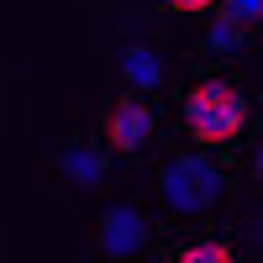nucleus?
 <instances>
[{"mask_svg": "<svg viewBox=\"0 0 263 263\" xmlns=\"http://www.w3.org/2000/svg\"><path fill=\"white\" fill-rule=\"evenodd\" d=\"M184 132L195 137V147H232L248 132V95L232 79H195L184 90Z\"/></svg>", "mask_w": 263, "mask_h": 263, "instance_id": "1", "label": "nucleus"}, {"mask_svg": "<svg viewBox=\"0 0 263 263\" xmlns=\"http://www.w3.org/2000/svg\"><path fill=\"white\" fill-rule=\"evenodd\" d=\"M158 200L174 216H184V221L211 216L227 200V174H221V163H216L211 153L184 147V153H174V158L158 168Z\"/></svg>", "mask_w": 263, "mask_h": 263, "instance_id": "2", "label": "nucleus"}, {"mask_svg": "<svg viewBox=\"0 0 263 263\" xmlns=\"http://www.w3.org/2000/svg\"><path fill=\"white\" fill-rule=\"evenodd\" d=\"M100 142L116 153V158H147L153 147H158V111H153L147 95H121L105 105L100 116Z\"/></svg>", "mask_w": 263, "mask_h": 263, "instance_id": "3", "label": "nucleus"}, {"mask_svg": "<svg viewBox=\"0 0 263 263\" xmlns=\"http://www.w3.org/2000/svg\"><path fill=\"white\" fill-rule=\"evenodd\" d=\"M153 242V221H147V211L137 200H111L100 211V221H95V253L105 263H132V258H142Z\"/></svg>", "mask_w": 263, "mask_h": 263, "instance_id": "4", "label": "nucleus"}, {"mask_svg": "<svg viewBox=\"0 0 263 263\" xmlns=\"http://www.w3.org/2000/svg\"><path fill=\"white\" fill-rule=\"evenodd\" d=\"M111 158L116 153L105 142H90V137H69L58 153H53V168L69 190H84V195H100L111 184Z\"/></svg>", "mask_w": 263, "mask_h": 263, "instance_id": "5", "label": "nucleus"}, {"mask_svg": "<svg viewBox=\"0 0 263 263\" xmlns=\"http://www.w3.org/2000/svg\"><path fill=\"white\" fill-rule=\"evenodd\" d=\"M116 74H121V84L132 95H158L163 79H168V63L153 42H126L121 58H116Z\"/></svg>", "mask_w": 263, "mask_h": 263, "instance_id": "6", "label": "nucleus"}, {"mask_svg": "<svg viewBox=\"0 0 263 263\" xmlns=\"http://www.w3.org/2000/svg\"><path fill=\"white\" fill-rule=\"evenodd\" d=\"M248 42H253V27H242V21H232V16H221V11L205 21V53H211V58H237Z\"/></svg>", "mask_w": 263, "mask_h": 263, "instance_id": "7", "label": "nucleus"}, {"mask_svg": "<svg viewBox=\"0 0 263 263\" xmlns=\"http://www.w3.org/2000/svg\"><path fill=\"white\" fill-rule=\"evenodd\" d=\"M168 263H237L232 242H221V237H190L184 248H174Z\"/></svg>", "mask_w": 263, "mask_h": 263, "instance_id": "8", "label": "nucleus"}, {"mask_svg": "<svg viewBox=\"0 0 263 263\" xmlns=\"http://www.w3.org/2000/svg\"><path fill=\"white\" fill-rule=\"evenodd\" d=\"M221 16H232V21H242V27H263V0H221V6H216Z\"/></svg>", "mask_w": 263, "mask_h": 263, "instance_id": "9", "label": "nucleus"}, {"mask_svg": "<svg viewBox=\"0 0 263 263\" xmlns=\"http://www.w3.org/2000/svg\"><path fill=\"white\" fill-rule=\"evenodd\" d=\"M168 11H184V16H205V11H216L221 0H163Z\"/></svg>", "mask_w": 263, "mask_h": 263, "instance_id": "10", "label": "nucleus"}, {"mask_svg": "<svg viewBox=\"0 0 263 263\" xmlns=\"http://www.w3.org/2000/svg\"><path fill=\"white\" fill-rule=\"evenodd\" d=\"M253 179H258V184H263V142H258V147H253Z\"/></svg>", "mask_w": 263, "mask_h": 263, "instance_id": "11", "label": "nucleus"}]
</instances>
